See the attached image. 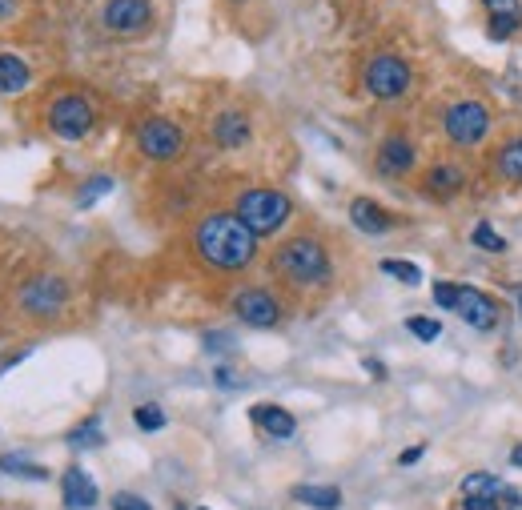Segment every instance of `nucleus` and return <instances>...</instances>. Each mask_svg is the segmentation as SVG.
Wrapping results in <instances>:
<instances>
[{
	"instance_id": "obj_38",
	"label": "nucleus",
	"mask_w": 522,
	"mask_h": 510,
	"mask_svg": "<svg viewBox=\"0 0 522 510\" xmlns=\"http://www.w3.org/2000/svg\"><path fill=\"white\" fill-rule=\"evenodd\" d=\"M518 310H522V298H518Z\"/></svg>"
},
{
	"instance_id": "obj_32",
	"label": "nucleus",
	"mask_w": 522,
	"mask_h": 510,
	"mask_svg": "<svg viewBox=\"0 0 522 510\" xmlns=\"http://www.w3.org/2000/svg\"><path fill=\"white\" fill-rule=\"evenodd\" d=\"M490 17H518V0H482Z\"/></svg>"
},
{
	"instance_id": "obj_3",
	"label": "nucleus",
	"mask_w": 522,
	"mask_h": 510,
	"mask_svg": "<svg viewBox=\"0 0 522 510\" xmlns=\"http://www.w3.org/2000/svg\"><path fill=\"white\" fill-rule=\"evenodd\" d=\"M233 213H237L257 237H270V233H278V229L294 217V201H290L282 189L257 185V189H245V193L237 197Z\"/></svg>"
},
{
	"instance_id": "obj_16",
	"label": "nucleus",
	"mask_w": 522,
	"mask_h": 510,
	"mask_svg": "<svg viewBox=\"0 0 522 510\" xmlns=\"http://www.w3.org/2000/svg\"><path fill=\"white\" fill-rule=\"evenodd\" d=\"M350 221H354L362 233H386V229H394V217H390L378 201H370V197H354V201H350Z\"/></svg>"
},
{
	"instance_id": "obj_36",
	"label": "nucleus",
	"mask_w": 522,
	"mask_h": 510,
	"mask_svg": "<svg viewBox=\"0 0 522 510\" xmlns=\"http://www.w3.org/2000/svg\"><path fill=\"white\" fill-rule=\"evenodd\" d=\"M510 462H514V466L522 470V446H514V454H510Z\"/></svg>"
},
{
	"instance_id": "obj_35",
	"label": "nucleus",
	"mask_w": 522,
	"mask_h": 510,
	"mask_svg": "<svg viewBox=\"0 0 522 510\" xmlns=\"http://www.w3.org/2000/svg\"><path fill=\"white\" fill-rule=\"evenodd\" d=\"M17 5H21V0H0V21H9L17 13Z\"/></svg>"
},
{
	"instance_id": "obj_30",
	"label": "nucleus",
	"mask_w": 522,
	"mask_h": 510,
	"mask_svg": "<svg viewBox=\"0 0 522 510\" xmlns=\"http://www.w3.org/2000/svg\"><path fill=\"white\" fill-rule=\"evenodd\" d=\"M514 29H522V13L518 17H490V33L494 37H510Z\"/></svg>"
},
{
	"instance_id": "obj_25",
	"label": "nucleus",
	"mask_w": 522,
	"mask_h": 510,
	"mask_svg": "<svg viewBox=\"0 0 522 510\" xmlns=\"http://www.w3.org/2000/svg\"><path fill=\"white\" fill-rule=\"evenodd\" d=\"M69 442H73V446H101V442H105V434H101V418L81 422V426L69 434Z\"/></svg>"
},
{
	"instance_id": "obj_39",
	"label": "nucleus",
	"mask_w": 522,
	"mask_h": 510,
	"mask_svg": "<svg viewBox=\"0 0 522 510\" xmlns=\"http://www.w3.org/2000/svg\"><path fill=\"white\" fill-rule=\"evenodd\" d=\"M197 510H205V506H197Z\"/></svg>"
},
{
	"instance_id": "obj_1",
	"label": "nucleus",
	"mask_w": 522,
	"mask_h": 510,
	"mask_svg": "<svg viewBox=\"0 0 522 510\" xmlns=\"http://www.w3.org/2000/svg\"><path fill=\"white\" fill-rule=\"evenodd\" d=\"M193 249L209 270L237 274L257 262V233L237 213H205L193 229Z\"/></svg>"
},
{
	"instance_id": "obj_10",
	"label": "nucleus",
	"mask_w": 522,
	"mask_h": 510,
	"mask_svg": "<svg viewBox=\"0 0 522 510\" xmlns=\"http://www.w3.org/2000/svg\"><path fill=\"white\" fill-rule=\"evenodd\" d=\"M233 314L245 322V326H253V330H270V326H278L282 322V306H278V298L270 294V290H241L237 298H233Z\"/></svg>"
},
{
	"instance_id": "obj_26",
	"label": "nucleus",
	"mask_w": 522,
	"mask_h": 510,
	"mask_svg": "<svg viewBox=\"0 0 522 510\" xmlns=\"http://www.w3.org/2000/svg\"><path fill=\"white\" fill-rule=\"evenodd\" d=\"M382 274L398 278L402 286H418V282H422V270H418V266H410V262H382Z\"/></svg>"
},
{
	"instance_id": "obj_11",
	"label": "nucleus",
	"mask_w": 522,
	"mask_h": 510,
	"mask_svg": "<svg viewBox=\"0 0 522 510\" xmlns=\"http://www.w3.org/2000/svg\"><path fill=\"white\" fill-rule=\"evenodd\" d=\"M458 314H462V322H466V326H474V330H494V322H498V302H494V298H486V294H482V290H474V286H462Z\"/></svg>"
},
{
	"instance_id": "obj_8",
	"label": "nucleus",
	"mask_w": 522,
	"mask_h": 510,
	"mask_svg": "<svg viewBox=\"0 0 522 510\" xmlns=\"http://www.w3.org/2000/svg\"><path fill=\"white\" fill-rule=\"evenodd\" d=\"M137 145H141V153H145L149 161H173V157L185 149V133H181L169 117H149V121H141V129H137Z\"/></svg>"
},
{
	"instance_id": "obj_37",
	"label": "nucleus",
	"mask_w": 522,
	"mask_h": 510,
	"mask_svg": "<svg viewBox=\"0 0 522 510\" xmlns=\"http://www.w3.org/2000/svg\"><path fill=\"white\" fill-rule=\"evenodd\" d=\"M510 510H522V502H518V506H510Z\"/></svg>"
},
{
	"instance_id": "obj_2",
	"label": "nucleus",
	"mask_w": 522,
	"mask_h": 510,
	"mask_svg": "<svg viewBox=\"0 0 522 510\" xmlns=\"http://www.w3.org/2000/svg\"><path fill=\"white\" fill-rule=\"evenodd\" d=\"M274 270L278 278H286L290 286L298 290H310V286H326L334 278V266H330V253L318 237L310 233H298L290 241H282L274 249Z\"/></svg>"
},
{
	"instance_id": "obj_20",
	"label": "nucleus",
	"mask_w": 522,
	"mask_h": 510,
	"mask_svg": "<svg viewBox=\"0 0 522 510\" xmlns=\"http://www.w3.org/2000/svg\"><path fill=\"white\" fill-rule=\"evenodd\" d=\"M294 498L314 506V510H338L342 506V490L338 486H294Z\"/></svg>"
},
{
	"instance_id": "obj_7",
	"label": "nucleus",
	"mask_w": 522,
	"mask_h": 510,
	"mask_svg": "<svg viewBox=\"0 0 522 510\" xmlns=\"http://www.w3.org/2000/svg\"><path fill=\"white\" fill-rule=\"evenodd\" d=\"M17 302H21V310L33 314V318H53V314H61V306L69 302V282L57 278V274L29 278V282L21 286V294H17Z\"/></svg>"
},
{
	"instance_id": "obj_5",
	"label": "nucleus",
	"mask_w": 522,
	"mask_h": 510,
	"mask_svg": "<svg viewBox=\"0 0 522 510\" xmlns=\"http://www.w3.org/2000/svg\"><path fill=\"white\" fill-rule=\"evenodd\" d=\"M442 129H446L450 145L470 149V145H478V141L490 133V109H486L482 101H454V105L442 113Z\"/></svg>"
},
{
	"instance_id": "obj_6",
	"label": "nucleus",
	"mask_w": 522,
	"mask_h": 510,
	"mask_svg": "<svg viewBox=\"0 0 522 510\" xmlns=\"http://www.w3.org/2000/svg\"><path fill=\"white\" fill-rule=\"evenodd\" d=\"M93 125H97V113H93V105H89L85 97H77V93H65V97H57V101L49 105V129H53L61 141H81V137L93 133Z\"/></svg>"
},
{
	"instance_id": "obj_9",
	"label": "nucleus",
	"mask_w": 522,
	"mask_h": 510,
	"mask_svg": "<svg viewBox=\"0 0 522 510\" xmlns=\"http://www.w3.org/2000/svg\"><path fill=\"white\" fill-rule=\"evenodd\" d=\"M101 21L113 37H141L153 25V5L149 0H105Z\"/></svg>"
},
{
	"instance_id": "obj_29",
	"label": "nucleus",
	"mask_w": 522,
	"mask_h": 510,
	"mask_svg": "<svg viewBox=\"0 0 522 510\" xmlns=\"http://www.w3.org/2000/svg\"><path fill=\"white\" fill-rule=\"evenodd\" d=\"M458 298H462V286H454V282H438L434 286V306L438 310H458Z\"/></svg>"
},
{
	"instance_id": "obj_12",
	"label": "nucleus",
	"mask_w": 522,
	"mask_h": 510,
	"mask_svg": "<svg viewBox=\"0 0 522 510\" xmlns=\"http://www.w3.org/2000/svg\"><path fill=\"white\" fill-rule=\"evenodd\" d=\"M378 173H386V177H402V173H410L414 169V145L402 137V133H390L382 145H378Z\"/></svg>"
},
{
	"instance_id": "obj_33",
	"label": "nucleus",
	"mask_w": 522,
	"mask_h": 510,
	"mask_svg": "<svg viewBox=\"0 0 522 510\" xmlns=\"http://www.w3.org/2000/svg\"><path fill=\"white\" fill-rule=\"evenodd\" d=\"M462 510H502V498H482V494H466Z\"/></svg>"
},
{
	"instance_id": "obj_17",
	"label": "nucleus",
	"mask_w": 522,
	"mask_h": 510,
	"mask_svg": "<svg viewBox=\"0 0 522 510\" xmlns=\"http://www.w3.org/2000/svg\"><path fill=\"white\" fill-rule=\"evenodd\" d=\"M249 418H253L261 430H266L270 438H294V430H298L294 414H290V410H282V406H270V402L253 406V410H249Z\"/></svg>"
},
{
	"instance_id": "obj_18",
	"label": "nucleus",
	"mask_w": 522,
	"mask_h": 510,
	"mask_svg": "<svg viewBox=\"0 0 522 510\" xmlns=\"http://www.w3.org/2000/svg\"><path fill=\"white\" fill-rule=\"evenodd\" d=\"M29 81H33V73H29V65H25L17 53H0V97L25 93Z\"/></svg>"
},
{
	"instance_id": "obj_27",
	"label": "nucleus",
	"mask_w": 522,
	"mask_h": 510,
	"mask_svg": "<svg viewBox=\"0 0 522 510\" xmlns=\"http://www.w3.org/2000/svg\"><path fill=\"white\" fill-rule=\"evenodd\" d=\"M406 330L418 338V342H434L442 334V322L438 318H406Z\"/></svg>"
},
{
	"instance_id": "obj_24",
	"label": "nucleus",
	"mask_w": 522,
	"mask_h": 510,
	"mask_svg": "<svg viewBox=\"0 0 522 510\" xmlns=\"http://www.w3.org/2000/svg\"><path fill=\"white\" fill-rule=\"evenodd\" d=\"M109 189H113V177H105V173H101V177H89V181L81 185V197H77V205H81V209H89V205H93L97 197H105Z\"/></svg>"
},
{
	"instance_id": "obj_14",
	"label": "nucleus",
	"mask_w": 522,
	"mask_h": 510,
	"mask_svg": "<svg viewBox=\"0 0 522 510\" xmlns=\"http://www.w3.org/2000/svg\"><path fill=\"white\" fill-rule=\"evenodd\" d=\"M209 137H213L221 149H241V145L249 141V117H245V113H237V109H225V113H217V117H213Z\"/></svg>"
},
{
	"instance_id": "obj_28",
	"label": "nucleus",
	"mask_w": 522,
	"mask_h": 510,
	"mask_svg": "<svg viewBox=\"0 0 522 510\" xmlns=\"http://www.w3.org/2000/svg\"><path fill=\"white\" fill-rule=\"evenodd\" d=\"M470 241H474V245H482V249H490V253H502V249H506V241H502V237H498V233H494L486 221H482V225H474Z\"/></svg>"
},
{
	"instance_id": "obj_22",
	"label": "nucleus",
	"mask_w": 522,
	"mask_h": 510,
	"mask_svg": "<svg viewBox=\"0 0 522 510\" xmlns=\"http://www.w3.org/2000/svg\"><path fill=\"white\" fill-rule=\"evenodd\" d=\"M0 470L17 474V478H29V482H45V478H49L45 466H37V462H29V458H17V454H0Z\"/></svg>"
},
{
	"instance_id": "obj_4",
	"label": "nucleus",
	"mask_w": 522,
	"mask_h": 510,
	"mask_svg": "<svg viewBox=\"0 0 522 510\" xmlns=\"http://www.w3.org/2000/svg\"><path fill=\"white\" fill-rule=\"evenodd\" d=\"M410 81H414V69H410L402 57H394V53H378V57H370L366 69H362V85H366V93L378 97V101H398V97H406Z\"/></svg>"
},
{
	"instance_id": "obj_31",
	"label": "nucleus",
	"mask_w": 522,
	"mask_h": 510,
	"mask_svg": "<svg viewBox=\"0 0 522 510\" xmlns=\"http://www.w3.org/2000/svg\"><path fill=\"white\" fill-rule=\"evenodd\" d=\"M113 510H153L145 498H137V494H129V490H121V494H113Z\"/></svg>"
},
{
	"instance_id": "obj_21",
	"label": "nucleus",
	"mask_w": 522,
	"mask_h": 510,
	"mask_svg": "<svg viewBox=\"0 0 522 510\" xmlns=\"http://www.w3.org/2000/svg\"><path fill=\"white\" fill-rule=\"evenodd\" d=\"M502 478H494V474H486V470H474V474H466L462 478V494H482V498H502Z\"/></svg>"
},
{
	"instance_id": "obj_34",
	"label": "nucleus",
	"mask_w": 522,
	"mask_h": 510,
	"mask_svg": "<svg viewBox=\"0 0 522 510\" xmlns=\"http://www.w3.org/2000/svg\"><path fill=\"white\" fill-rule=\"evenodd\" d=\"M422 454H426V446H414V450H406V454H402L398 462H402V466H414V462H418Z\"/></svg>"
},
{
	"instance_id": "obj_19",
	"label": "nucleus",
	"mask_w": 522,
	"mask_h": 510,
	"mask_svg": "<svg viewBox=\"0 0 522 510\" xmlns=\"http://www.w3.org/2000/svg\"><path fill=\"white\" fill-rule=\"evenodd\" d=\"M494 173L502 177V181H522V137H510L506 145H498L494 149Z\"/></svg>"
},
{
	"instance_id": "obj_23",
	"label": "nucleus",
	"mask_w": 522,
	"mask_h": 510,
	"mask_svg": "<svg viewBox=\"0 0 522 510\" xmlns=\"http://www.w3.org/2000/svg\"><path fill=\"white\" fill-rule=\"evenodd\" d=\"M133 422H137L141 430H149V434H153V430H161V426H165V410H161L157 402H141V406L133 410Z\"/></svg>"
},
{
	"instance_id": "obj_13",
	"label": "nucleus",
	"mask_w": 522,
	"mask_h": 510,
	"mask_svg": "<svg viewBox=\"0 0 522 510\" xmlns=\"http://www.w3.org/2000/svg\"><path fill=\"white\" fill-rule=\"evenodd\" d=\"M61 498H65L69 510H93L101 494H97V482L81 466H69L65 478H61Z\"/></svg>"
},
{
	"instance_id": "obj_15",
	"label": "nucleus",
	"mask_w": 522,
	"mask_h": 510,
	"mask_svg": "<svg viewBox=\"0 0 522 510\" xmlns=\"http://www.w3.org/2000/svg\"><path fill=\"white\" fill-rule=\"evenodd\" d=\"M422 189H426V197H454V193H462L466 189V173L458 169V165H434L426 177H422Z\"/></svg>"
}]
</instances>
